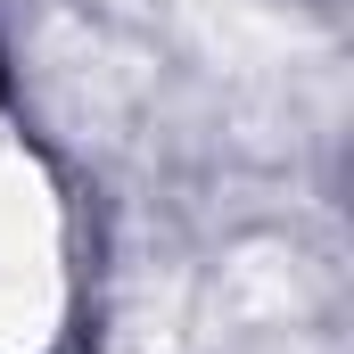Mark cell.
I'll list each match as a JSON object with an SVG mask.
<instances>
[{"label": "cell", "instance_id": "cell-3", "mask_svg": "<svg viewBox=\"0 0 354 354\" xmlns=\"http://www.w3.org/2000/svg\"><path fill=\"white\" fill-rule=\"evenodd\" d=\"M165 8H174L181 33L198 41V58L223 66V75H239V83H280L305 58H322L313 25L288 17L280 0H165Z\"/></svg>", "mask_w": 354, "mask_h": 354}, {"label": "cell", "instance_id": "cell-4", "mask_svg": "<svg viewBox=\"0 0 354 354\" xmlns=\"http://www.w3.org/2000/svg\"><path fill=\"white\" fill-rule=\"evenodd\" d=\"M181 346H189V288L174 272H157V280H140L124 297L107 354H181Z\"/></svg>", "mask_w": 354, "mask_h": 354}, {"label": "cell", "instance_id": "cell-1", "mask_svg": "<svg viewBox=\"0 0 354 354\" xmlns=\"http://www.w3.org/2000/svg\"><path fill=\"white\" fill-rule=\"evenodd\" d=\"M33 91H41V107H50L75 140H124V132L149 115L157 75H149V58H140L115 25H99L83 8H58V17H41V33H33Z\"/></svg>", "mask_w": 354, "mask_h": 354}, {"label": "cell", "instance_id": "cell-2", "mask_svg": "<svg viewBox=\"0 0 354 354\" xmlns=\"http://www.w3.org/2000/svg\"><path fill=\"white\" fill-rule=\"evenodd\" d=\"M206 338L214 354H322V297L297 248L256 239L206 288Z\"/></svg>", "mask_w": 354, "mask_h": 354}]
</instances>
